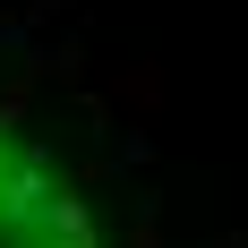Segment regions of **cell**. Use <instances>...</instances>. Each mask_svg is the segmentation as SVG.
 I'll list each match as a JSON object with an SVG mask.
<instances>
[{
	"label": "cell",
	"mask_w": 248,
	"mask_h": 248,
	"mask_svg": "<svg viewBox=\"0 0 248 248\" xmlns=\"http://www.w3.org/2000/svg\"><path fill=\"white\" fill-rule=\"evenodd\" d=\"M0 248H111L77 180L9 120H0Z\"/></svg>",
	"instance_id": "obj_1"
}]
</instances>
